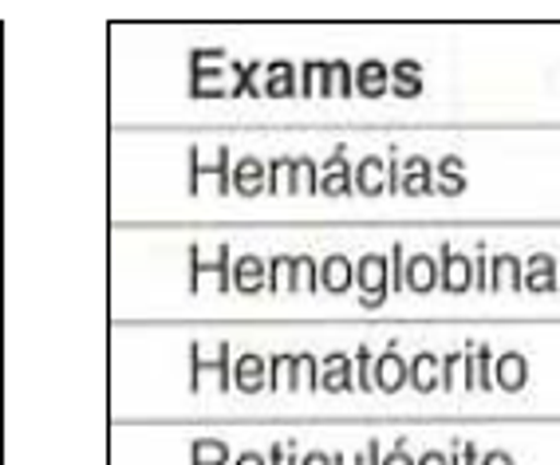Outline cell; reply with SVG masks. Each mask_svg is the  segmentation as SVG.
<instances>
[{"mask_svg": "<svg viewBox=\"0 0 560 465\" xmlns=\"http://www.w3.org/2000/svg\"><path fill=\"white\" fill-rule=\"evenodd\" d=\"M355 284L363 292V307H380L390 297V265L380 253H368V257L355 265Z\"/></svg>", "mask_w": 560, "mask_h": 465, "instance_id": "6da1fadb", "label": "cell"}, {"mask_svg": "<svg viewBox=\"0 0 560 465\" xmlns=\"http://www.w3.org/2000/svg\"><path fill=\"white\" fill-rule=\"evenodd\" d=\"M371 383H375V391H383V395H395V391L407 386V363L399 359L395 344H390L387 351L371 363Z\"/></svg>", "mask_w": 560, "mask_h": 465, "instance_id": "7a4b0ae2", "label": "cell"}, {"mask_svg": "<svg viewBox=\"0 0 560 465\" xmlns=\"http://www.w3.org/2000/svg\"><path fill=\"white\" fill-rule=\"evenodd\" d=\"M439 284L446 288L451 297H458V292H466V288L474 284V260H470V257H462V253H454L451 245H442Z\"/></svg>", "mask_w": 560, "mask_h": 465, "instance_id": "3957f363", "label": "cell"}, {"mask_svg": "<svg viewBox=\"0 0 560 465\" xmlns=\"http://www.w3.org/2000/svg\"><path fill=\"white\" fill-rule=\"evenodd\" d=\"M351 166H348V147H336L331 150V159L320 166V194L328 198H348L351 194Z\"/></svg>", "mask_w": 560, "mask_h": 465, "instance_id": "277c9868", "label": "cell"}, {"mask_svg": "<svg viewBox=\"0 0 560 465\" xmlns=\"http://www.w3.org/2000/svg\"><path fill=\"white\" fill-rule=\"evenodd\" d=\"M529 383V359L521 351H505V356L493 363V386H501L505 395H517Z\"/></svg>", "mask_w": 560, "mask_h": 465, "instance_id": "5b68a950", "label": "cell"}, {"mask_svg": "<svg viewBox=\"0 0 560 465\" xmlns=\"http://www.w3.org/2000/svg\"><path fill=\"white\" fill-rule=\"evenodd\" d=\"M525 288L529 292H545V297H552L557 292V257L552 253H533L529 260H525Z\"/></svg>", "mask_w": 560, "mask_h": 465, "instance_id": "8992f818", "label": "cell"}, {"mask_svg": "<svg viewBox=\"0 0 560 465\" xmlns=\"http://www.w3.org/2000/svg\"><path fill=\"white\" fill-rule=\"evenodd\" d=\"M402 288L419 292V297L434 292V288H439V265H434L427 253H415V257L402 265Z\"/></svg>", "mask_w": 560, "mask_h": 465, "instance_id": "52a82bcc", "label": "cell"}, {"mask_svg": "<svg viewBox=\"0 0 560 465\" xmlns=\"http://www.w3.org/2000/svg\"><path fill=\"white\" fill-rule=\"evenodd\" d=\"M233 189L237 194H245V198H257V194H265V182H269V170H265V162L260 159H241L237 166H233Z\"/></svg>", "mask_w": 560, "mask_h": 465, "instance_id": "ba28073f", "label": "cell"}, {"mask_svg": "<svg viewBox=\"0 0 560 465\" xmlns=\"http://www.w3.org/2000/svg\"><path fill=\"white\" fill-rule=\"evenodd\" d=\"M399 170H402V194H434V170H431V162L422 159V154H415V159H402L399 162Z\"/></svg>", "mask_w": 560, "mask_h": 465, "instance_id": "9c48e42d", "label": "cell"}, {"mask_svg": "<svg viewBox=\"0 0 560 465\" xmlns=\"http://www.w3.org/2000/svg\"><path fill=\"white\" fill-rule=\"evenodd\" d=\"M355 91L368 95V100H380L390 91V71L383 68V60H363L355 68Z\"/></svg>", "mask_w": 560, "mask_h": 465, "instance_id": "30bf717a", "label": "cell"}, {"mask_svg": "<svg viewBox=\"0 0 560 465\" xmlns=\"http://www.w3.org/2000/svg\"><path fill=\"white\" fill-rule=\"evenodd\" d=\"M383 159L380 154H368V159L360 162V166H355V174H351V186L360 189L363 198H380L383 194Z\"/></svg>", "mask_w": 560, "mask_h": 465, "instance_id": "8fae6325", "label": "cell"}, {"mask_svg": "<svg viewBox=\"0 0 560 465\" xmlns=\"http://www.w3.org/2000/svg\"><path fill=\"white\" fill-rule=\"evenodd\" d=\"M407 383H415V391L419 395H431V391H439V356H431V351H422V356H415V363L407 367Z\"/></svg>", "mask_w": 560, "mask_h": 465, "instance_id": "7c38bea8", "label": "cell"}, {"mask_svg": "<svg viewBox=\"0 0 560 465\" xmlns=\"http://www.w3.org/2000/svg\"><path fill=\"white\" fill-rule=\"evenodd\" d=\"M390 91L402 100H419L422 95V68L415 60H399L390 68Z\"/></svg>", "mask_w": 560, "mask_h": 465, "instance_id": "4fadbf2b", "label": "cell"}, {"mask_svg": "<svg viewBox=\"0 0 560 465\" xmlns=\"http://www.w3.org/2000/svg\"><path fill=\"white\" fill-rule=\"evenodd\" d=\"M233 371H237V375H233V386H237L241 395H257L260 386H265V371H269V363H265L260 356H245Z\"/></svg>", "mask_w": 560, "mask_h": 465, "instance_id": "5bb4252c", "label": "cell"}, {"mask_svg": "<svg viewBox=\"0 0 560 465\" xmlns=\"http://www.w3.org/2000/svg\"><path fill=\"white\" fill-rule=\"evenodd\" d=\"M351 277H355V272H351V260H348V257H340V253H331V257L324 260V268H320V284L328 288V292H336V297H340V292H348V288H351Z\"/></svg>", "mask_w": 560, "mask_h": 465, "instance_id": "9a60e30c", "label": "cell"}, {"mask_svg": "<svg viewBox=\"0 0 560 465\" xmlns=\"http://www.w3.org/2000/svg\"><path fill=\"white\" fill-rule=\"evenodd\" d=\"M230 277H237L233 288H241V292H260L265 280H269V268H265V260H257V257H241Z\"/></svg>", "mask_w": 560, "mask_h": 465, "instance_id": "2e32d148", "label": "cell"}, {"mask_svg": "<svg viewBox=\"0 0 560 465\" xmlns=\"http://www.w3.org/2000/svg\"><path fill=\"white\" fill-rule=\"evenodd\" d=\"M434 194H446V198H458L466 194V178H462V159L458 154H446L439 162V182H434Z\"/></svg>", "mask_w": 560, "mask_h": 465, "instance_id": "e0dca14e", "label": "cell"}, {"mask_svg": "<svg viewBox=\"0 0 560 465\" xmlns=\"http://www.w3.org/2000/svg\"><path fill=\"white\" fill-rule=\"evenodd\" d=\"M328 371H320V386L340 395V391H351V359L348 356H328Z\"/></svg>", "mask_w": 560, "mask_h": 465, "instance_id": "ac0fdd59", "label": "cell"}, {"mask_svg": "<svg viewBox=\"0 0 560 465\" xmlns=\"http://www.w3.org/2000/svg\"><path fill=\"white\" fill-rule=\"evenodd\" d=\"M201 272H218V284H221V292H225V288L233 284L230 280V245L218 248V260H213V265H206V260L198 257V248H194V288H198Z\"/></svg>", "mask_w": 560, "mask_h": 465, "instance_id": "d6986e66", "label": "cell"}, {"mask_svg": "<svg viewBox=\"0 0 560 465\" xmlns=\"http://www.w3.org/2000/svg\"><path fill=\"white\" fill-rule=\"evenodd\" d=\"M194 465H230V445L218 442V438H201L190 450Z\"/></svg>", "mask_w": 560, "mask_h": 465, "instance_id": "ffe728a7", "label": "cell"}, {"mask_svg": "<svg viewBox=\"0 0 560 465\" xmlns=\"http://www.w3.org/2000/svg\"><path fill=\"white\" fill-rule=\"evenodd\" d=\"M190 359H194V379H190L194 391L201 386V371H218L221 386H230V344H218V363H201L194 351H190Z\"/></svg>", "mask_w": 560, "mask_h": 465, "instance_id": "44dd1931", "label": "cell"}, {"mask_svg": "<svg viewBox=\"0 0 560 465\" xmlns=\"http://www.w3.org/2000/svg\"><path fill=\"white\" fill-rule=\"evenodd\" d=\"M265 91H269V95H277V100H284V95H292V91H296V88H292V68H289V63H272V68H269V88H265Z\"/></svg>", "mask_w": 560, "mask_h": 465, "instance_id": "7402d4cb", "label": "cell"}, {"mask_svg": "<svg viewBox=\"0 0 560 465\" xmlns=\"http://www.w3.org/2000/svg\"><path fill=\"white\" fill-rule=\"evenodd\" d=\"M296 182H301L304 194H320V170L312 159H296Z\"/></svg>", "mask_w": 560, "mask_h": 465, "instance_id": "603a6c76", "label": "cell"}, {"mask_svg": "<svg viewBox=\"0 0 560 465\" xmlns=\"http://www.w3.org/2000/svg\"><path fill=\"white\" fill-rule=\"evenodd\" d=\"M474 363H478V391H490V386H493V356H490V347L481 344L478 356H474Z\"/></svg>", "mask_w": 560, "mask_h": 465, "instance_id": "cb8c5ba5", "label": "cell"}, {"mask_svg": "<svg viewBox=\"0 0 560 465\" xmlns=\"http://www.w3.org/2000/svg\"><path fill=\"white\" fill-rule=\"evenodd\" d=\"M474 284L478 292H490V265H486V248L478 245V268H474Z\"/></svg>", "mask_w": 560, "mask_h": 465, "instance_id": "d4e9b609", "label": "cell"}, {"mask_svg": "<svg viewBox=\"0 0 560 465\" xmlns=\"http://www.w3.org/2000/svg\"><path fill=\"white\" fill-rule=\"evenodd\" d=\"M355 363H360V391H375V383H371V351L368 347H360Z\"/></svg>", "mask_w": 560, "mask_h": 465, "instance_id": "484cf974", "label": "cell"}, {"mask_svg": "<svg viewBox=\"0 0 560 465\" xmlns=\"http://www.w3.org/2000/svg\"><path fill=\"white\" fill-rule=\"evenodd\" d=\"M387 189L390 194H402V170H399V159H395V154L387 159Z\"/></svg>", "mask_w": 560, "mask_h": 465, "instance_id": "4316f807", "label": "cell"}, {"mask_svg": "<svg viewBox=\"0 0 560 465\" xmlns=\"http://www.w3.org/2000/svg\"><path fill=\"white\" fill-rule=\"evenodd\" d=\"M383 465H415V457H407V438H399V445L383 457Z\"/></svg>", "mask_w": 560, "mask_h": 465, "instance_id": "83f0119b", "label": "cell"}, {"mask_svg": "<svg viewBox=\"0 0 560 465\" xmlns=\"http://www.w3.org/2000/svg\"><path fill=\"white\" fill-rule=\"evenodd\" d=\"M478 465H517V462H513V454H510V450H490V454L481 457Z\"/></svg>", "mask_w": 560, "mask_h": 465, "instance_id": "f1b7e54d", "label": "cell"}, {"mask_svg": "<svg viewBox=\"0 0 560 465\" xmlns=\"http://www.w3.org/2000/svg\"><path fill=\"white\" fill-rule=\"evenodd\" d=\"M415 465H451V457L442 454V450H427V454H422Z\"/></svg>", "mask_w": 560, "mask_h": 465, "instance_id": "f546056e", "label": "cell"}, {"mask_svg": "<svg viewBox=\"0 0 560 465\" xmlns=\"http://www.w3.org/2000/svg\"><path fill=\"white\" fill-rule=\"evenodd\" d=\"M481 457H478V445L474 442H462V465H478Z\"/></svg>", "mask_w": 560, "mask_h": 465, "instance_id": "4dcf8cb0", "label": "cell"}, {"mask_svg": "<svg viewBox=\"0 0 560 465\" xmlns=\"http://www.w3.org/2000/svg\"><path fill=\"white\" fill-rule=\"evenodd\" d=\"M301 465H331V457H324V454H308Z\"/></svg>", "mask_w": 560, "mask_h": 465, "instance_id": "1f68e13d", "label": "cell"}, {"mask_svg": "<svg viewBox=\"0 0 560 465\" xmlns=\"http://www.w3.org/2000/svg\"><path fill=\"white\" fill-rule=\"evenodd\" d=\"M368 465H380V442L368 445Z\"/></svg>", "mask_w": 560, "mask_h": 465, "instance_id": "d6a6232c", "label": "cell"}, {"mask_svg": "<svg viewBox=\"0 0 560 465\" xmlns=\"http://www.w3.org/2000/svg\"><path fill=\"white\" fill-rule=\"evenodd\" d=\"M237 465H265V457H257V454H241V457H237Z\"/></svg>", "mask_w": 560, "mask_h": 465, "instance_id": "836d02e7", "label": "cell"}, {"mask_svg": "<svg viewBox=\"0 0 560 465\" xmlns=\"http://www.w3.org/2000/svg\"><path fill=\"white\" fill-rule=\"evenodd\" d=\"M0 316H4V300H0Z\"/></svg>", "mask_w": 560, "mask_h": 465, "instance_id": "e575fe53", "label": "cell"}]
</instances>
